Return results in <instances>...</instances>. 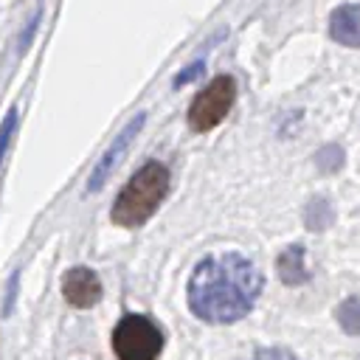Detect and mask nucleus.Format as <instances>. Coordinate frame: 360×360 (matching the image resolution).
<instances>
[{
    "mask_svg": "<svg viewBox=\"0 0 360 360\" xmlns=\"http://www.w3.org/2000/svg\"><path fill=\"white\" fill-rule=\"evenodd\" d=\"M335 315L346 335H360V298H346Z\"/></svg>",
    "mask_w": 360,
    "mask_h": 360,
    "instance_id": "9",
    "label": "nucleus"
},
{
    "mask_svg": "<svg viewBox=\"0 0 360 360\" xmlns=\"http://www.w3.org/2000/svg\"><path fill=\"white\" fill-rule=\"evenodd\" d=\"M250 360H298V357L287 349H259V352H253Z\"/></svg>",
    "mask_w": 360,
    "mask_h": 360,
    "instance_id": "13",
    "label": "nucleus"
},
{
    "mask_svg": "<svg viewBox=\"0 0 360 360\" xmlns=\"http://www.w3.org/2000/svg\"><path fill=\"white\" fill-rule=\"evenodd\" d=\"M315 163L321 172H335L343 166V149L340 146H323L318 155H315Z\"/></svg>",
    "mask_w": 360,
    "mask_h": 360,
    "instance_id": "11",
    "label": "nucleus"
},
{
    "mask_svg": "<svg viewBox=\"0 0 360 360\" xmlns=\"http://www.w3.org/2000/svg\"><path fill=\"white\" fill-rule=\"evenodd\" d=\"M329 37L338 45L360 48V3L357 6H340L329 17Z\"/></svg>",
    "mask_w": 360,
    "mask_h": 360,
    "instance_id": "7",
    "label": "nucleus"
},
{
    "mask_svg": "<svg viewBox=\"0 0 360 360\" xmlns=\"http://www.w3.org/2000/svg\"><path fill=\"white\" fill-rule=\"evenodd\" d=\"M276 270H278L281 281L290 284V287L309 281V270L304 264V248L301 245H290L287 250H281L278 253V262H276Z\"/></svg>",
    "mask_w": 360,
    "mask_h": 360,
    "instance_id": "8",
    "label": "nucleus"
},
{
    "mask_svg": "<svg viewBox=\"0 0 360 360\" xmlns=\"http://www.w3.org/2000/svg\"><path fill=\"white\" fill-rule=\"evenodd\" d=\"M236 101V82L233 76H217L211 79L191 101L188 107V127L194 132H208L225 121Z\"/></svg>",
    "mask_w": 360,
    "mask_h": 360,
    "instance_id": "4",
    "label": "nucleus"
},
{
    "mask_svg": "<svg viewBox=\"0 0 360 360\" xmlns=\"http://www.w3.org/2000/svg\"><path fill=\"white\" fill-rule=\"evenodd\" d=\"M112 352L118 360H158L163 352V329L146 315H124L112 329Z\"/></svg>",
    "mask_w": 360,
    "mask_h": 360,
    "instance_id": "3",
    "label": "nucleus"
},
{
    "mask_svg": "<svg viewBox=\"0 0 360 360\" xmlns=\"http://www.w3.org/2000/svg\"><path fill=\"white\" fill-rule=\"evenodd\" d=\"M262 284L264 278L248 256L236 250L211 253L191 270L186 287L188 309L205 323H233L253 309Z\"/></svg>",
    "mask_w": 360,
    "mask_h": 360,
    "instance_id": "1",
    "label": "nucleus"
},
{
    "mask_svg": "<svg viewBox=\"0 0 360 360\" xmlns=\"http://www.w3.org/2000/svg\"><path fill=\"white\" fill-rule=\"evenodd\" d=\"M143 121H146V115L143 112H138L121 132H118V138L112 141V146L101 155V160L96 163V169H93V174H90V180H87V191H98L101 186H104V180L110 177V172L115 169V163L121 160V155L127 152V146H129V141L141 132V127H143Z\"/></svg>",
    "mask_w": 360,
    "mask_h": 360,
    "instance_id": "6",
    "label": "nucleus"
},
{
    "mask_svg": "<svg viewBox=\"0 0 360 360\" xmlns=\"http://www.w3.org/2000/svg\"><path fill=\"white\" fill-rule=\"evenodd\" d=\"M62 295L70 307L90 309L101 301L104 287H101V278L96 276V270H90L84 264H76V267L65 270V276H62Z\"/></svg>",
    "mask_w": 360,
    "mask_h": 360,
    "instance_id": "5",
    "label": "nucleus"
},
{
    "mask_svg": "<svg viewBox=\"0 0 360 360\" xmlns=\"http://www.w3.org/2000/svg\"><path fill=\"white\" fill-rule=\"evenodd\" d=\"M329 222H332V211H329L326 200H312L307 208V225L315 231V228H326Z\"/></svg>",
    "mask_w": 360,
    "mask_h": 360,
    "instance_id": "10",
    "label": "nucleus"
},
{
    "mask_svg": "<svg viewBox=\"0 0 360 360\" xmlns=\"http://www.w3.org/2000/svg\"><path fill=\"white\" fill-rule=\"evenodd\" d=\"M14 129H17V107L8 110V115H6V121H3V127H0V160H3L6 149H8V141H11Z\"/></svg>",
    "mask_w": 360,
    "mask_h": 360,
    "instance_id": "12",
    "label": "nucleus"
},
{
    "mask_svg": "<svg viewBox=\"0 0 360 360\" xmlns=\"http://www.w3.org/2000/svg\"><path fill=\"white\" fill-rule=\"evenodd\" d=\"M200 70H202L200 65H191V68H188V70H186L183 76H177V79H174V84H186V82H188V79H194V76H197Z\"/></svg>",
    "mask_w": 360,
    "mask_h": 360,
    "instance_id": "14",
    "label": "nucleus"
},
{
    "mask_svg": "<svg viewBox=\"0 0 360 360\" xmlns=\"http://www.w3.org/2000/svg\"><path fill=\"white\" fill-rule=\"evenodd\" d=\"M169 194V169L158 160L143 163L129 180L127 186L118 191L112 208H110V219L118 228H138L143 225L158 205L166 200Z\"/></svg>",
    "mask_w": 360,
    "mask_h": 360,
    "instance_id": "2",
    "label": "nucleus"
}]
</instances>
